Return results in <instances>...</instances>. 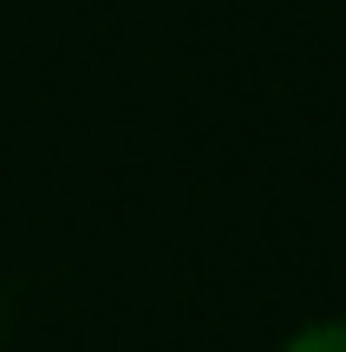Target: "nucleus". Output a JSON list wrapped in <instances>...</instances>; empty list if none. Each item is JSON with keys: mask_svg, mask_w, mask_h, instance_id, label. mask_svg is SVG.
I'll list each match as a JSON object with an SVG mask.
<instances>
[{"mask_svg": "<svg viewBox=\"0 0 346 352\" xmlns=\"http://www.w3.org/2000/svg\"><path fill=\"white\" fill-rule=\"evenodd\" d=\"M281 352H346V320H314V327L288 333Z\"/></svg>", "mask_w": 346, "mask_h": 352, "instance_id": "f257e3e1", "label": "nucleus"}]
</instances>
